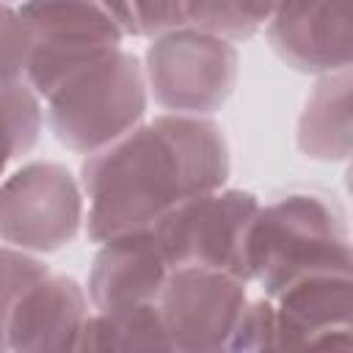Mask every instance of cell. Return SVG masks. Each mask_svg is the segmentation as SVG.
<instances>
[{"instance_id":"18","label":"cell","mask_w":353,"mask_h":353,"mask_svg":"<svg viewBox=\"0 0 353 353\" xmlns=\"http://www.w3.org/2000/svg\"><path fill=\"white\" fill-rule=\"evenodd\" d=\"M30 47V30L19 8L0 0V80H25Z\"/></svg>"},{"instance_id":"4","label":"cell","mask_w":353,"mask_h":353,"mask_svg":"<svg viewBox=\"0 0 353 353\" xmlns=\"http://www.w3.org/2000/svg\"><path fill=\"white\" fill-rule=\"evenodd\" d=\"M143 74L160 108L207 116L232 97L240 77V55L234 41L223 36L176 28L152 39Z\"/></svg>"},{"instance_id":"5","label":"cell","mask_w":353,"mask_h":353,"mask_svg":"<svg viewBox=\"0 0 353 353\" xmlns=\"http://www.w3.org/2000/svg\"><path fill=\"white\" fill-rule=\"evenodd\" d=\"M19 14L33 41L25 80L41 99L127 39L102 0H22Z\"/></svg>"},{"instance_id":"7","label":"cell","mask_w":353,"mask_h":353,"mask_svg":"<svg viewBox=\"0 0 353 353\" xmlns=\"http://www.w3.org/2000/svg\"><path fill=\"white\" fill-rule=\"evenodd\" d=\"M85 218L74 174L52 160H30L0 179V243L52 254L69 245Z\"/></svg>"},{"instance_id":"6","label":"cell","mask_w":353,"mask_h":353,"mask_svg":"<svg viewBox=\"0 0 353 353\" xmlns=\"http://www.w3.org/2000/svg\"><path fill=\"white\" fill-rule=\"evenodd\" d=\"M256 207L259 199L248 190L215 188L182 199L149 229L171 270L212 268L243 279V245Z\"/></svg>"},{"instance_id":"11","label":"cell","mask_w":353,"mask_h":353,"mask_svg":"<svg viewBox=\"0 0 353 353\" xmlns=\"http://www.w3.org/2000/svg\"><path fill=\"white\" fill-rule=\"evenodd\" d=\"M88 295L72 276H44L30 284L6 317V350H77L91 314Z\"/></svg>"},{"instance_id":"16","label":"cell","mask_w":353,"mask_h":353,"mask_svg":"<svg viewBox=\"0 0 353 353\" xmlns=\"http://www.w3.org/2000/svg\"><path fill=\"white\" fill-rule=\"evenodd\" d=\"M185 3L188 0H102L121 30L141 39H154L185 28Z\"/></svg>"},{"instance_id":"19","label":"cell","mask_w":353,"mask_h":353,"mask_svg":"<svg viewBox=\"0 0 353 353\" xmlns=\"http://www.w3.org/2000/svg\"><path fill=\"white\" fill-rule=\"evenodd\" d=\"M276 347V309L273 301L265 298H248L234 331L229 336L226 350H273Z\"/></svg>"},{"instance_id":"8","label":"cell","mask_w":353,"mask_h":353,"mask_svg":"<svg viewBox=\"0 0 353 353\" xmlns=\"http://www.w3.org/2000/svg\"><path fill=\"white\" fill-rule=\"evenodd\" d=\"M245 301L248 281L229 270L174 268L157 295V309L171 350H226Z\"/></svg>"},{"instance_id":"21","label":"cell","mask_w":353,"mask_h":353,"mask_svg":"<svg viewBox=\"0 0 353 353\" xmlns=\"http://www.w3.org/2000/svg\"><path fill=\"white\" fill-rule=\"evenodd\" d=\"M6 3H17V0H6Z\"/></svg>"},{"instance_id":"14","label":"cell","mask_w":353,"mask_h":353,"mask_svg":"<svg viewBox=\"0 0 353 353\" xmlns=\"http://www.w3.org/2000/svg\"><path fill=\"white\" fill-rule=\"evenodd\" d=\"M77 350L113 353V350H171L157 301L124 306V309H94L80 331Z\"/></svg>"},{"instance_id":"2","label":"cell","mask_w":353,"mask_h":353,"mask_svg":"<svg viewBox=\"0 0 353 353\" xmlns=\"http://www.w3.org/2000/svg\"><path fill=\"white\" fill-rule=\"evenodd\" d=\"M350 229L339 201L323 190H290L259 204L243 245V279L268 298L317 270H350Z\"/></svg>"},{"instance_id":"1","label":"cell","mask_w":353,"mask_h":353,"mask_svg":"<svg viewBox=\"0 0 353 353\" xmlns=\"http://www.w3.org/2000/svg\"><path fill=\"white\" fill-rule=\"evenodd\" d=\"M232 171L229 141L207 116L160 113L91 152L80 168L88 199L83 218L91 243L149 229L182 199L223 188Z\"/></svg>"},{"instance_id":"20","label":"cell","mask_w":353,"mask_h":353,"mask_svg":"<svg viewBox=\"0 0 353 353\" xmlns=\"http://www.w3.org/2000/svg\"><path fill=\"white\" fill-rule=\"evenodd\" d=\"M232 6L237 8V14L243 17V22L259 33L268 22V17L273 14V8L279 6V0H232Z\"/></svg>"},{"instance_id":"15","label":"cell","mask_w":353,"mask_h":353,"mask_svg":"<svg viewBox=\"0 0 353 353\" xmlns=\"http://www.w3.org/2000/svg\"><path fill=\"white\" fill-rule=\"evenodd\" d=\"M41 127V97L28 85V80H0V179L11 163L39 143Z\"/></svg>"},{"instance_id":"13","label":"cell","mask_w":353,"mask_h":353,"mask_svg":"<svg viewBox=\"0 0 353 353\" xmlns=\"http://www.w3.org/2000/svg\"><path fill=\"white\" fill-rule=\"evenodd\" d=\"M350 66L320 74L298 119V149L323 163H339L350 154Z\"/></svg>"},{"instance_id":"9","label":"cell","mask_w":353,"mask_h":353,"mask_svg":"<svg viewBox=\"0 0 353 353\" xmlns=\"http://www.w3.org/2000/svg\"><path fill=\"white\" fill-rule=\"evenodd\" d=\"M265 33L295 72L328 74L350 66V0H279Z\"/></svg>"},{"instance_id":"17","label":"cell","mask_w":353,"mask_h":353,"mask_svg":"<svg viewBox=\"0 0 353 353\" xmlns=\"http://www.w3.org/2000/svg\"><path fill=\"white\" fill-rule=\"evenodd\" d=\"M50 273H52L50 265H44L36 254L14 248V245H0V350H6L3 328H6L8 312L14 309V303L30 284H36L39 279Z\"/></svg>"},{"instance_id":"3","label":"cell","mask_w":353,"mask_h":353,"mask_svg":"<svg viewBox=\"0 0 353 353\" xmlns=\"http://www.w3.org/2000/svg\"><path fill=\"white\" fill-rule=\"evenodd\" d=\"M146 91L143 63L119 47L77 69L47 97V124L58 143L91 154L143 121Z\"/></svg>"},{"instance_id":"12","label":"cell","mask_w":353,"mask_h":353,"mask_svg":"<svg viewBox=\"0 0 353 353\" xmlns=\"http://www.w3.org/2000/svg\"><path fill=\"white\" fill-rule=\"evenodd\" d=\"M171 268L152 234L135 229L99 243L88 273L91 309H124L157 301Z\"/></svg>"},{"instance_id":"10","label":"cell","mask_w":353,"mask_h":353,"mask_svg":"<svg viewBox=\"0 0 353 353\" xmlns=\"http://www.w3.org/2000/svg\"><path fill=\"white\" fill-rule=\"evenodd\" d=\"M270 301L276 309V347H350V270L306 273Z\"/></svg>"}]
</instances>
